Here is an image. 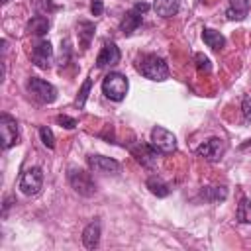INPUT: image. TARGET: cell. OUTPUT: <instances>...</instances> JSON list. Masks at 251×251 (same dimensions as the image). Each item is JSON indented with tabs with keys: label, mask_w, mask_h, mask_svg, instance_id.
<instances>
[{
	"label": "cell",
	"mask_w": 251,
	"mask_h": 251,
	"mask_svg": "<svg viewBox=\"0 0 251 251\" xmlns=\"http://www.w3.org/2000/svg\"><path fill=\"white\" fill-rule=\"evenodd\" d=\"M137 71L149 78V80H155V82H161L165 78H169V67L165 63V59L153 55V53H147V55H141L137 59Z\"/></svg>",
	"instance_id": "cell-1"
},
{
	"label": "cell",
	"mask_w": 251,
	"mask_h": 251,
	"mask_svg": "<svg viewBox=\"0 0 251 251\" xmlns=\"http://www.w3.org/2000/svg\"><path fill=\"white\" fill-rule=\"evenodd\" d=\"M127 88H129L127 76L122 73H108L102 78V92L106 98H110L114 102H122L127 94Z\"/></svg>",
	"instance_id": "cell-2"
},
{
	"label": "cell",
	"mask_w": 251,
	"mask_h": 251,
	"mask_svg": "<svg viewBox=\"0 0 251 251\" xmlns=\"http://www.w3.org/2000/svg\"><path fill=\"white\" fill-rule=\"evenodd\" d=\"M69 184L73 186V190L84 198L88 196H94L96 192V182L92 180L90 173L82 171V169H69Z\"/></svg>",
	"instance_id": "cell-3"
},
{
	"label": "cell",
	"mask_w": 251,
	"mask_h": 251,
	"mask_svg": "<svg viewBox=\"0 0 251 251\" xmlns=\"http://www.w3.org/2000/svg\"><path fill=\"white\" fill-rule=\"evenodd\" d=\"M25 88L35 100H39L43 104H51L57 98V88L51 82H47L39 76H29L27 82H25Z\"/></svg>",
	"instance_id": "cell-4"
},
{
	"label": "cell",
	"mask_w": 251,
	"mask_h": 251,
	"mask_svg": "<svg viewBox=\"0 0 251 251\" xmlns=\"http://www.w3.org/2000/svg\"><path fill=\"white\" fill-rule=\"evenodd\" d=\"M43 186V173L39 167H31V169H25L20 176V182H18V188L25 194V196H35Z\"/></svg>",
	"instance_id": "cell-5"
},
{
	"label": "cell",
	"mask_w": 251,
	"mask_h": 251,
	"mask_svg": "<svg viewBox=\"0 0 251 251\" xmlns=\"http://www.w3.org/2000/svg\"><path fill=\"white\" fill-rule=\"evenodd\" d=\"M151 145L159 153H173L176 149V137L169 129H165L161 126H155L151 129Z\"/></svg>",
	"instance_id": "cell-6"
},
{
	"label": "cell",
	"mask_w": 251,
	"mask_h": 251,
	"mask_svg": "<svg viewBox=\"0 0 251 251\" xmlns=\"http://www.w3.org/2000/svg\"><path fill=\"white\" fill-rule=\"evenodd\" d=\"M0 135H2V147L4 149L14 147L18 143V139H20L18 122L10 114H2V118H0Z\"/></svg>",
	"instance_id": "cell-7"
},
{
	"label": "cell",
	"mask_w": 251,
	"mask_h": 251,
	"mask_svg": "<svg viewBox=\"0 0 251 251\" xmlns=\"http://www.w3.org/2000/svg\"><path fill=\"white\" fill-rule=\"evenodd\" d=\"M226 151V143L220 139V137H210L206 141H202L198 147H196V155L206 159V161H220L222 155Z\"/></svg>",
	"instance_id": "cell-8"
},
{
	"label": "cell",
	"mask_w": 251,
	"mask_h": 251,
	"mask_svg": "<svg viewBox=\"0 0 251 251\" xmlns=\"http://www.w3.org/2000/svg\"><path fill=\"white\" fill-rule=\"evenodd\" d=\"M120 57H122V53H120L118 45H116L114 41H106V43L102 45L98 57H96V67H98V69L112 67V65L120 63Z\"/></svg>",
	"instance_id": "cell-9"
},
{
	"label": "cell",
	"mask_w": 251,
	"mask_h": 251,
	"mask_svg": "<svg viewBox=\"0 0 251 251\" xmlns=\"http://www.w3.org/2000/svg\"><path fill=\"white\" fill-rule=\"evenodd\" d=\"M88 165L96 173H106V175L120 173V163L116 159H110V157H104V155H90L88 157Z\"/></svg>",
	"instance_id": "cell-10"
},
{
	"label": "cell",
	"mask_w": 251,
	"mask_h": 251,
	"mask_svg": "<svg viewBox=\"0 0 251 251\" xmlns=\"http://www.w3.org/2000/svg\"><path fill=\"white\" fill-rule=\"evenodd\" d=\"M51 59H53V47L49 41H39L33 51H31V61L35 63V67L39 69H47L51 65Z\"/></svg>",
	"instance_id": "cell-11"
},
{
	"label": "cell",
	"mask_w": 251,
	"mask_h": 251,
	"mask_svg": "<svg viewBox=\"0 0 251 251\" xmlns=\"http://www.w3.org/2000/svg\"><path fill=\"white\" fill-rule=\"evenodd\" d=\"M131 155H133L141 165H145V167H153L155 161H157L159 151H157L151 143H149V145H145V143H135V145H131Z\"/></svg>",
	"instance_id": "cell-12"
},
{
	"label": "cell",
	"mask_w": 251,
	"mask_h": 251,
	"mask_svg": "<svg viewBox=\"0 0 251 251\" xmlns=\"http://www.w3.org/2000/svg\"><path fill=\"white\" fill-rule=\"evenodd\" d=\"M139 25H141V12L135 10V8H131V10L126 12V16L122 18V22H120V31H122L124 35H131Z\"/></svg>",
	"instance_id": "cell-13"
},
{
	"label": "cell",
	"mask_w": 251,
	"mask_h": 251,
	"mask_svg": "<svg viewBox=\"0 0 251 251\" xmlns=\"http://www.w3.org/2000/svg\"><path fill=\"white\" fill-rule=\"evenodd\" d=\"M82 243H84L86 249L98 247V243H100V222H98V220L90 222V224L84 227V231H82Z\"/></svg>",
	"instance_id": "cell-14"
},
{
	"label": "cell",
	"mask_w": 251,
	"mask_h": 251,
	"mask_svg": "<svg viewBox=\"0 0 251 251\" xmlns=\"http://www.w3.org/2000/svg\"><path fill=\"white\" fill-rule=\"evenodd\" d=\"M180 8V0H155L153 2V10L161 16V18H173Z\"/></svg>",
	"instance_id": "cell-15"
},
{
	"label": "cell",
	"mask_w": 251,
	"mask_h": 251,
	"mask_svg": "<svg viewBox=\"0 0 251 251\" xmlns=\"http://www.w3.org/2000/svg\"><path fill=\"white\" fill-rule=\"evenodd\" d=\"M202 39H204V43H206L208 47H212L214 51H220V49H224V45H226V37H224L220 31L210 29V27H204V29H202Z\"/></svg>",
	"instance_id": "cell-16"
},
{
	"label": "cell",
	"mask_w": 251,
	"mask_h": 251,
	"mask_svg": "<svg viewBox=\"0 0 251 251\" xmlns=\"http://www.w3.org/2000/svg\"><path fill=\"white\" fill-rule=\"evenodd\" d=\"M94 24L92 22H86V20H80L78 25H76V33H78V39H80V45L82 49H86L94 37Z\"/></svg>",
	"instance_id": "cell-17"
},
{
	"label": "cell",
	"mask_w": 251,
	"mask_h": 251,
	"mask_svg": "<svg viewBox=\"0 0 251 251\" xmlns=\"http://www.w3.org/2000/svg\"><path fill=\"white\" fill-rule=\"evenodd\" d=\"M226 14L229 20H243L249 14V0H231Z\"/></svg>",
	"instance_id": "cell-18"
},
{
	"label": "cell",
	"mask_w": 251,
	"mask_h": 251,
	"mask_svg": "<svg viewBox=\"0 0 251 251\" xmlns=\"http://www.w3.org/2000/svg\"><path fill=\"white\" fill-rule=\"evenodd\" d=\"M200 196L208 202H220V200H226L227 188L226 186H204L200 190Z\"/></svg>",
	"instance_id": "cell-19"
},
{
	"label": "cell",
	"mask_w": 251,
	"mask_h": 251,
	"mask_svg": "<svg viewBox=\"0 0 251 251\" xmlns=\"http://www.w3.org/2000/svg\"><path fill=\"white\" fill-rule=\"evenodd\" d=\"M27 31L33 35H45L49 31V20L45 16H33L27 24Z\"/></svg>",
	"instance_id": "cell-20"
},
{
	"label": "cell",
	"mask_w": 251,
	"mask_h": 251,
	"mask_svg": "<svg viewBox=\"0 0 251 251\" xmlns=\"http://www.w3.org/2000/svg\"><path fill=\"white\" fill-rule=\"evenodd\" d=\"M147 188L151 190V194H155V196H159V198H165V196H169V192H171V188L167 186V182H163L159 176H149V178H147Z\"/></svg>",
	"instance_id": "cell-21"
},
{
	"label": "cell",
	"mask_w": 251,
	"mask_h": 251,
	"mask_svg": "<svg viewBox=\"0 0 251 251\" xmlns=\"http://www.w3.org/2000/svg\"><path fill=\"white\" fill-rule=\"evenodd\" d=\"M235 218H237V222H241V224H251V200H249V198H241V200H239Z\"/></svg>",
	"instance_id": "cell-22"
},
{
	"label": "cell",
	"mask_w": 251,
	"mask_h": 251,
	"mask_svg": "<svg viewBox=\"0 0 251 251\" xmlns=\"http://www.w3.org/2000/svg\"><path fill=\"white\" fill-rule=\"evenodd\" d=\"M39 137H41V143H43L47 149H53V147H55V135H53V131H51L47 126H41V127H39Z\"/></svg>",
	"instance_id": "cell-23"
},
{
	"label": "cell",
	"mask_w": 251,
	"mask_h": 251,
	"mask_svg": "<svg viewBox=\"0 0 251 251\" xmlns=\"http://www.w3.org/2000/svg\"><path fill=\"white\" fill-rule=\"evenodd\" d=\"M90 86H92V80L86 78L84 84H82V88H80V92H78V96H76V106H78V108L84 106V102H86V98H88V92H90Z\"/></svg>",
	"instance_id": "cell-24"
},
{
	"label": "cell",
	"mask_w": 251,
	"mask_h": 251,
	"mask_svg": "<svg viewBox=\"0 0 251 251\" xmlns=\"http://www.w3.org/2000/svg\"><path fill=\"white\" fill-rule=\"evenodd\" d=\"M194 61H196V67H198V71L210 73L212 65H210V59H208L206 55H202V53H196V55H194Z\"/></svg>",
	"instance_id": "cell-25"
},
{
	"label": "cell",
	"mask_w": 251,
	"mask_h": 251,
	"mask_svg": "<svg viewBox=\"0 0 251 251\" xmlns=\"http://www.w3.org/2000/svg\"><path fill=\"white\" fill-rule=\"evenodd\" d=\"M57 122L61 124V127H67V129H73L76 126V120L75 118H69V116H57Z\"/></svg>",
	"instance_id": "cell-26"
},
{
	"label": "cell",
	"mask_w": 251,
	"mask_h": 251,
	"mask_svg": "<svg viewBox=\"0 0 251 251\" xmlns=\"http://www.w3.org/2000/svg\"><path fill=\"white\" fill-rule=\"evenodd\" d=\"M37 8L41 10V12H55L57 10V6L53 4V0H37Z\"/></svg>",
	"instance_id": "cell-27"
},
{
	"label": "cell",
	"mask_w": 251,
	"mask_h": 251,
	"mask_svg": "<svg viewBox=\"0 0 251 251\" xmlns=\"http://www.w3.org/2000/svg\"><path fill=\"white\" fill-rule=\"evenodd\" d=\"M90 12H92V16H100L104 12V2L102 0H90Z\"/></svg>",
	"instance_id": "cell-28"
},
{
	"label": "cell",
	"mask_w": 251,
	"mask_h": 251,
	"mask_svg": "<svg viewBox=\"0 0 251 251\" xmlns=\"http://www.w3.org/2000/svg\"><path fill=\"white\" fill-rule=\"evenodd\" d=\"M243 120L251 122V98L249 96L243 98Z\"/></svg>",
	"instance_id": "cell-29"
},
{
	"label": "cell",
	"mask_w": 251,
	"mask_h": 251,
	"mask_svg": "<svg viewBox=\"0 0 251 251\" xmlns=\"http://www.w3.org/2000/svg\"><path fill=\"white\" fill-rule=\"evenodd\" d=\"M239 151H251V139H249V141H245L243 145H239Z\"/></svg>",
	"instance_id": "cell-30"
}]
</instances>
